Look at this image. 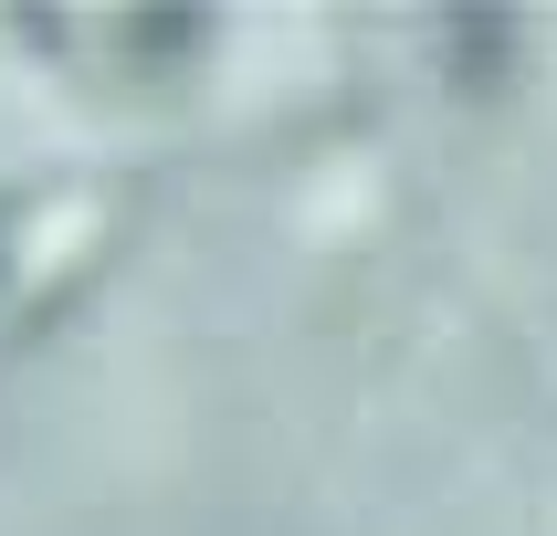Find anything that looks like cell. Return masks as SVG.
<instances>
[{
  "instance_id": "cell-1",
  "label": "cell",
  "mask_w": 557,
  "mask_h": 536,
  "mask_svg": "<svg viewBox=\"0 0 557 536\" xmlns=\"http://www.w3.org/2000/svg\"><path fill=\"white\" fill-rule=\"evenodd\" d=\"M442 63H453L463 105H495L505 74H516V11H453L442 22Z\"/></svg>"
},
{
  "instance_id": "cell-2",
  "label": "cell",
  "mask_w": 557,
  "mask_h": 536,
  "mask_svg": "<svg viewBox=\"0 0 557 536\" xmlns=\"http://www.w3.org/2000/svg\"><path fill=\"white\" fill-rule=\"evenodd\" d=\"M200 42H211V11H116V53L137 63V74L200 53Z\"/></svg>"
},
{
  "instance_id": "cell-3",
  "label": "cell",
  "mask_w": 557,
  "mask_h": 536,
  "mask_svg": "<svg viewBox=\"0 0 557 536\" xmlns=\"http://www.w3.org/2000/svg\"><path fill=\"white\" fill-rule=\"evenodd\" d=\"M22 221H32V211H22V200H0V284L22 274V263H11V242H22Z\"/></svg>"
}]
</instances>
